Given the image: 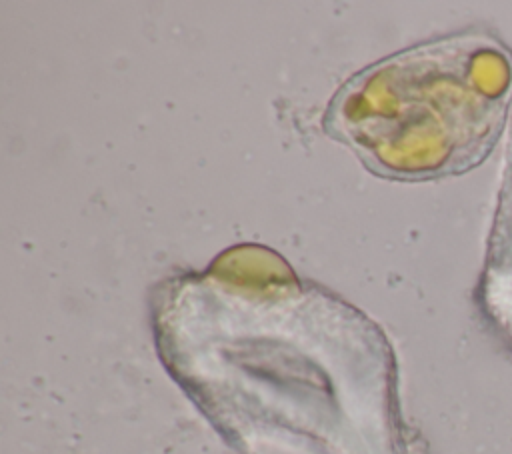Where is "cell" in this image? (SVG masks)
Returning <instances> with one entry per match:
<instances>
[{"mask_svg": "<svg viewBox=\"0 0 512 454\" xmlns=\"http://www.w3.org/2000/svg\"><path fill=\"white\" fill-rule=\"evenodd\" d=\"M338 98V128L378 168L434 178L478 166L504 128L512 96L510 52L484 32H462L380 62Z\"/></svg>", "mask_w": 512, "mask_h": 454, "instance_id": "cell-1", "label": "cell"}]
</instances>
